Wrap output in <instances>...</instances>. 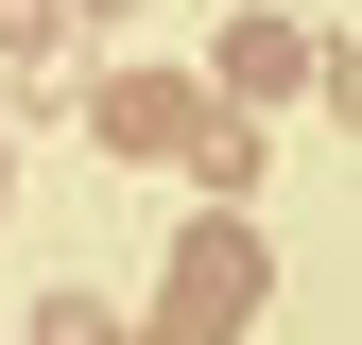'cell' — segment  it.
Here are the masks:
<instances>
[{
	"label": "cell",
	"mask_w": 362,
	"mask_h": 345,
	"mask_svg": "<svg viewBox=\"0 0 362 345\" xmlns=\"http://www.w3.org/2000/svg\"><path fill=\"white\" fill-rule=\"evenodd\" d=\"M207 139V86H173V69H104V156H190Z\"/></svg>",
	"instance_id": "1"
},
{
	"label": "cell",
	"mask_w": 362,
	"mask_h": 345,
	"mask_svg": "<svg viewBox=\"0 0 362 345\" xmlns=\"http://www.w3.org/2000/svg\"><path fill=\"white\" fill-rule=\"evenodd\" d=\"M242 293H259V242L207 225L190 259H173V328H156V345H224V311H242Z\"/></svg>",
	"instance_id": "2"
},
{
	"label": "cell",
	"mask_w": 362,
	"mask_h": 345,
	"mask_svg": "<svg viewBox=\"0 0 362 345\" xmlns=\"http://www.w3.org/2000/svg\"><path fill=\"white\" fill-rule=\"evenodd\" d=\"M293 86H310V18H293V0H259V18L224 35V104L259 121V104H293Z\"/></svg>",
	"instance_id": "3"
},
{
	"label": "cell",
	"mask_w": 362,
	"mask_h": 345,
	"mask_svg": "<svg viewBox=\"0 0 362 345\" xmlns=\"http://www.w3.org/2000/svg\"><path fill=\"white\" fill-rule=\"evenodd\" d=\"M0 35H18V52H52V35H69V0H0Z\"/></svg>",
	"instance_id": "4"
},
{
	"label": "cell",
	"mask_w": 362,
	"mask_h": 345,
	"mask_svg": "<svg viewBox=\"0 0 362 345\" xmlns=\"http://www.w3.org/2000/svg\"><path fill=\"white\" fill-rule=\"evenodd\" d=\"M328 86H345V121H362V52H345V69H328Z\"/></svg>",
	"instance_id": "5"
},
{
	"label": "cell",
	"mask_w": 362,
	"mask_h": 345,
	"mask_svg": "<svg viewBox=\"0 0 362 345\" xmlns=\"http://www.w3.org/2000/svg\"><path fill=\"white\" fill-rule=\"evenodd\" d=\"M69 18H139V0H69Z\"/></svg>",
	"instance_id": "6"
}]
</instances>
